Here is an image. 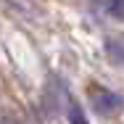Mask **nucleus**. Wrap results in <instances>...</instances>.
<instances>
[{
	"label": "nucleus",
	"instance_id": "obj_1",
	"mask_svg": "<svg viewBox=\"0 0 124 124\" xmlns=\"http://www.w3.org/2000/svg\"><path fill=\"white\" fill-rule=\"evenodd\" d=\"M90 106H93L98 114H103V116H111V114H119L124 108V98L119 93L108 90V87L93 85V90H90Z\"/></svg>",
	"mask_w": 124,
	"mask_h": 124
},
{
	"label": "nucleus",
	"instance_id": "obj_2",
	"mask_svg": "<svg viewBox=\"0 0 124 124\" xmlns=\"http://www.w3.org/2000/svg\"><path fill=\"white\" fill-rule=\"evenodd\" d=\"M103 48H106V55L114 66H122L124 69V34H108L103 40Z\"/></svg>",
	"mask_w": 124,
	"mask_h": 124
},
{
	"label": "nucleus",
	"instance_id": "obj_3",
	"mask_svg": "<svg viewBox=\"0 0 124 124\" xmlns=\"http://www.w3.org/2000/svg\"><path fill=\"white\" fill-rule=\"evenodd\" d=\"M66 116H69V124H90V122H87V116H85V108H82L77 100H69Z\"/></svg>",
	"mask_w": 124,
	"mask_h": 124
},
{
	"label": "nucleus",
	"instance_id": "obj_4",
	"mask_svg": "<svg viewBox=\"0 0 124 124\" xmlns=\"http://www.w3.org/2000/svg\"><path fill=\"white\" fill-rule=\"evenodd\" d=\"M106 13L116 21H124V0H106Z\"/></svg>",
	"mask_w": 124,
	"mask_h": 124
}]
</instances>
